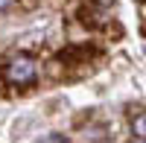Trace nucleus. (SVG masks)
Returning <instances> with one entry per match:
<instances>
[{
    "mask_svg": "<svg viewBox=\"0 0 146 143\" xmlns=\"http://www.w3.org/2000/svg\"><path fill=\"white\" fill-rule=\"evenodd\" d=\"M129 128H131V137H135V140H143V143H146V108L131 111V117H129Z\"/></svg>",
    "mask_w": 146,
    "mask_h": 143,
    "instance_id": "nucleus-2",
    "label": "nucleus"
},
{
    "mask_svg": "<svg viewBox=\"0 0 146 143\" xmlns=\"http://www.w3.org/2000/svg\"><path fill=\"white\" fill-rule=\"evenodd\" d=\"M35 76H38V64H35L32 56H12L9 62L3 64V79L9 82V85H18V88H27L35 82Z\"/></svg>",
    "mask_w": 146,
    "mask_h": 143,
    "instance_id": "nucleus-1",
    "label": "nucleus"
},
{
    "mask_svg": "<svg viewBox=\"0 0 146 143\" xmlns=\"http://www.w3.org/2000/svg\"><path fill=\"white\" fill-rule=\"evenodd\" d=\"M12 3H15V0H0V9H9Z\"/></svg>",
    "mask_w": 146,
    "mask_h": 143,
    "instance_id": "nucleus-3",
    "label": "nucleus"
}]
</instances>
